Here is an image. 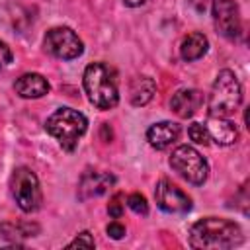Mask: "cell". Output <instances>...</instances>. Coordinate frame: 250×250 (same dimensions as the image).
Wrapping results in <instances>:
<instances>
[{
  "label": "cell",
  "mask_w": 250,
  "mask_h": 250,
  "mask_svg": "<svg viewBox=\"0 0 250 250\" xmlns=\"http://www.w3.org/2000/svg\"><path fill=\"white\" fill-rule=\"evenodd\" d=\"M189 246L199 250L234 248L244 240L238 223L223 217H205L189 227Z\"/></svg>",
  "instance_id": "6da1fadb"
},
{
  "label": "cell",
  "mask_w": 250,
  "mask_h": 250,
  "mask_svg": "<svg viewBox=\"0 0 250 250\" xmlns=\"http://www.w3.org/2000/svg\"><path fill=\"white\" fill-rule=\"evenodd\" d=\"M88 102L98 109H113L119 104V88L115 70L105 62H90L82 76Z\"/></svg>",
  "instance_id": "7a4b0ae2"
},
{
  "label": "cell",
  "mask_w": 250,
  "mask_h": 250,
  "mask_svg": "<svg viewBox=\"0 0 250 250\" xmlns=\"http://www.w3.org/2000/svg\"><path fill=\"white\" fill-rule=\"evenodd\" d=\"M86 115L72 107H59L45 121V131L51 137H55L66 152H72L78 146V139L86 133Z\"/></svg>",
  "instance_id": "3957f363"
},
{
  "label": "cell",
  "mask_w": 250,
  "mask_h": 250,
  "mask_svg": "<svg viewBox=\"0 0 250 250\" xmlns=\"http://www.w3.org/2000/svg\"><path fill=\"white\" fill-rule=\"evenodd\" d=\"M242 102V88L236 74L229 68H223L209 92V115L211 117H230Z\"/></svg>",
  "instance_id": "277c9868"
},
{
  "label": "cell",
  "mask_w": 250,
  "mask_h": 250,
  "mask_svg": "<svg viewBox=\"0 0 250 250\" xmlns=\"http://www.w3.org/2000/svg\"><path fill=\"white\" fill-rule=\"evenodd\" d=\"M10 191H12V197L16 199V203H18V207L23 213H33L43 203L39 178L27 166L14 168V172L10 176Z\"/></svg>",
  "instance_id": "5b68a950"
},
{
  "label": "cell",
  "mask_w": 250,
  "mask_h": 250,
  "mask_svg": "<svg viewBox=\"0 0 250 250\" xmlns=\"http://www.w3.org/2000/svg\"><path fill=\"white\" fill-rule=\"evenodd\" d=\"M170 166L174 172H178L186 182L193 186H203L209 176V164L201 156L199 150H195L189 145H180L170 154Z\"/></svg>",
  "instance_id": "8992f818"
},
{
  "label": "cell",
  "mask_w": 250,
  "mask_h": 250,
  "mask_svg": "<svg viewBox=\"0 0 250 250\" xmlns=\"http://www.w3.org/2000/svg\"><path fill=\"white\" fill-rule=\"evenodd\" d=\"M43 47L49 55H53L57 59H62V61L78 59L84 53L82 39L66 25L51 27L43 37Z\"/></svg>",
  "instance_id": "52a82bcc"
},
{
  "label": "cell",
  "mask_w": 250,
  "mask_h": 250,
  "mask_svg": "<svg viewBox=\"0 0 250 250\" xmlns=\"http://www.w3.org/2000/svg\"><path fill=\"white\" fill-rule=\"evenodd\" d=\"M156 205L170 215H184L191 209V197L168 178H162L154 188Z\"/></svg>",
  "instance_id": "ba28073f"
},
{
  "label": "cell",
  "mask_w": 250,
  "mask_h": 250,
  "mask_svg": "<svg viewBox=\"0 0 250 250\" xmlns=\"http://www.w3.org/2000/svg\"><path fill=\"white\" fill-rule=\"evenodd\" d=\"M213 23L217 31L227 39H236L242 31L240 10L234 0H213L211 4Z\"/></svg>",
  "instance_id": "9c48e42d"
},
{
  "label": "cell",
  "mask_w": 250,
  "mask_h": 250,
  "mask_svg": "<svg viewBox=\"0 0 250 250\" xmlns=\"http://www.w3.org/2000/svg\"><path fill=\"white\" fill-rule=\"evenodd\" d=\"M115 184V176L109 172H84L78 184V197L80 199H90L105 193L111 186Z\"/></svg>",
  "instance_id": "30bf717a"
},
{
  "label": "cell",
  "mask_w": 250,
  "mask_h": 250,
  "mask_svg": "<svg viewBox=\"0 0 250 250\" xmlns=\"http://www.w3.org/2000/svg\"><path fill=\"white\" fill-rule=\"evenodd\" d=\"M182 129L178 123L174 121H158V123H152L148 129H146V141L152 148L156 150H164L168 146H172L178 137H180Z\"/></svg>",
  "instance_id": "8fae6325"
},
{
  "label": "cell",
  "mask_w": 250,
  "mask_h": 250,
  "mask_svg": "<svg viewBox=\"0 0 250 250\" xmlns=\"http://www.w3.org/2000/svg\"><path fill=\"white\" fill-rule=\"evenodd\" d=\"M14 90L20 98H25V100H37V98H43L45 94H49L51 86L47 82V78L39 72H25L21 74L16 82H14Z\"/></svg>",
  "instance_id": "7c38bea8"
},
{
  "label": "cell",
  "mask_w": 250,
  "mask_h": 250,
  "mask_svg": "<svg viewBox=\"0 0 250 250\" xmlns=\"http://www.w3.org/2000/svg\"><path fill=\"white\" fill-rule=\"evenodd\" d=\"M201 104H203V94H201L199 90H193V88L178 90V92L172 96V100H170L172 111H174L178 117H182V119L191 117V115L199 109Z\"/></svg>",
  "instance_id": "4fadbf2b"
},
{
  "label": "cell",
  "mask_w": 250,
  "mask_h": 250,
  "mask_svg": "<svg viewBox=\"0 0 250 250\" xmlns=\"http://www.w3.org/2000/svg\"><path fill=\"white\" fill-rule=\"evenodd\" d=\"M205 129H207L209 141H213L221 146H229L238 139L236 125L227 117H211L209 115V119L205 123Z\"/></svg>",
  "instance_id": "5bb4252c"
},
{
  "label": "cell",
  "mask_w": 250,
  "mask_h": 250,
  "mask_svg": "<svg viewBox=\"0 0 250 250\" xmlns=\"http://www.w3.org/2000/svg\"><path fill=\"white\" fill-rule=\"evenodd\" d=\"M207 49H209L207 37L203 33H199V31H191L180 43V57L186 62H193V61L201 59L207 53Z\"/></svg>",
  "instance_id": "9a60e30c"
},
{
  "label": "cell",
  "mask_w": 250,
  "mask_h": 250,
  "mask_svg": "<svg viewBox=\"0 0 250 250\" xmlns=\"http://www.w3.org/2000/svg\"><path fill=\"white\" fill-rule=\"evenodd\" d=\"M39 225L37 223H29V221H4L0 223V234L2 238L16 242L27 236H37L39 234Z\"/></svg>",
  "instance_id": "2e32d148"
},
{
  "label": "cell",
  "mask_w": 250,
  "mask_h": 250,
  "mask_svg": "<svg viewBox=\"0 0 250 250\" xmlns=\"http://www.w3.org/2000/svg\"><path fill=\"white\" fill-rule=\"evenodd\" d=\"M154 92H156V84H154L152 78H148V76H137V78H133V82L129 86V100H131L133 105L139 107V105L148 104L152 100Z\"/></svg>",
  "instance_id": "e0dca14e"
},
{
  "label": "cell",
  "mask_w": 250,
  "mask_h": 250,
  "mask_svg": "<svg viewBox=\"0 0 250 250\" xmlns=\"http://www.w3.org/2000/svg\"><path fill=\"white\" fill-rule=\"evenodd\" d=\"M188 137H189L195 145H209V143H211L205 125H203V123H197V121H193V123L188 125Z\"/></svg>",
  "instance_id": "ac0fdd59"
},
{
  "label": "cell",
  "mask_w": 250,
  "mask_h": 250,
  "mask_svg": "<svg viewBox=\"0 0 250 250\" xmlns=\"http://www.w3.org/2000/svg\"><path fill=\"white\" fill-rule=\"evenodd\" d=\"M127 205H129V209H131L133 213H137V215H146V213H148L146 197H145L143 193H139V191H135V193H131V195L127 197Z\"/></svg>",
  "instance_id": "d6986e66"
},
{
  "label": "cell",
  "mask_w": 250,
  "mask_h": 250,
  "mask_svg": "<svg viewBox=\"0 0 250 250\" xmlns=\"http://www.w3.org/2000/svg\"><path fill=\"white\" fill-rule=\"evenodd\" d=\"M121 201H123V195H121V193H115V195L109 199V205H107V213H109V217L119 219V217L123 215V211H125V203H121Z\"/></svg>",
  "instance_id": "ffe728a7"
},
{
  "label": "cell",
  "mask_w": 250,
  "mask_h": 250,
  "mask_svg": "<svg viewBox=\"0 0 250 250\" xmlns=\"http://www.w3.org/2000/svg\"><path fill=\"white\" fill-rule=\"evenodd\" d=\"M96 246V242H94V236L88 232V230H84V232H78L76 234V238L68 244V248H94Z\"/></svg>",
  "instance_id": "44dd1931"
},
{
  "label": "cell",
  "mask_w": 250,
  "mask_h": 250,
  "mask_svg": "<svg viewBox=\"0 0 250 250\" xmlns=\"http://www.w3.org/2000/svg\"><path fill=\"white\" fill-rule=\"evenodd\" d=\"M105 232H107V236H111L113 240H119V238L125 236V225H121L119 221H113V223H109V225L105 227Z\"/></svg>",
  "instance_id": "7402d4cb"
},
{
  "label": "cell",
  "mask_w": 250,
  "mask_h": 250,
  "mask_svg": "<svg viewBox=\"0 0 250 250\" xmlns=\"http://www.w3.org/2000/svg\"><path fill=\"white\" fill-rule=\"evenodd\" d=\"M14 55H12V49L8 47V43L0 41V68H6L10 62H12Z\"/></svg>",
  "instance_id": "603a6c76"
},
{
  "label": "cell",
  "mask_w": 250,
  "mask_h": 250,
  "mask_svg": "<svg viewBox=\"0 0 250 250\" xmlns=\"http://www.w3.org/2000/svg\"><path fill=\"white\" fill-rule=\"evenodd\" d=\"M189 4H191L197 12H205V8H207L209 0H189Z\"/></svg>",
  "instance_id": "cb8c5ba5"
},
{
  "label": "cell",
  "mask_w": 250,
  "mask_h": 250,
  "mask_svg": "<svg viewBox=\"0 0 250 250\" xmlns=\"http://www.w3.org/2000/svg\"><path fill=\"white\" fill-rule=\"evenodd\" d=\"M145 2H146V0H123V4L129 6V8H137V6L145 4Z\"/></svg>",
  "instance_id": "d4e9b609"
}]
</instances>
